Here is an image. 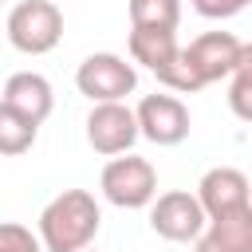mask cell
I'll use <instances>...</instances> for the list:
<instances>
[{"label":"cell","instance_id":"13","mask_svg":"<svg viewBox=\"0 0 252 252\" xmlns=\"http://www.w3.org/2000/svg\"><path fill=\"white\" fill-rule=\"evenodd\" d=\"M39 126L32 118H24L20 110H12L8 102H0V158H20L35 146Z\"/></svg>","mask_w":252,"mask_h":252},{"label":"cell","instance_id":"15","mask_svg":"<svg viewBox=\"0 0 252 252\" xmlns=\"http://www.w3.org/2000/svg\"><path fill=\"white\" fill-rule=\"evenodd\" d=\"M228 106H232V114L240 122L252 118V55L228 75Z\"/></svg>","mask_w":252,"mask_h":252},{"label":"cell","instance_id":"3","mask_svg":"<svg viewBox=\"0 0 252 252\" xmlns=\"http://www.w3.org/2000/svg\"><path fill=\"white\" fill-rule=\"evenodd\" d=\"M98 189L118 209H146L158 197V169L138 154H118L102 165Z\"/></svg>","mask_w":252,"mask_h":252},{"label":"cell","instance_id":"17","mask_svg":"<svg viewBox=\"0 0 252 252\" xmlns=\"http://www.w3.org/2000/svg\"><path fill=\"white\" fill-rule=\"evenodd\" d=\"M193 8H197V16H205V20H228V16L244 12L248 0H193Z\"/></svg>","mask_w":252,"mask_h":252},{"label":"cell","instance_id":"7","mask_svg":"<svg viewBox=\"0 0 252 252\" xmlns=\"http://www.w3.org/2000/svg\"><path fill=\"white\" fill-rule=\"evenodd\" d=\"M150 228L161 236V240H173V244H189L201 236L205 228V213L197 205L193 193L185 189H169V193H158L150 201Z\"/></svg>","mask_w":252,"mask_h":252},{"label":"cell","instance_id":"5","mask_svg":"<svg viewBox=\"0 0 252 252\" xmlns=\"http://www.w3.org/2000/svg\"><path fill=\"white\" fill-rule=\"evenodd\" d=\"M75 87L91 102H126V94H134V87H138V71H134V63H126L114 51H94L79 63Z\"/></svg>","mask_w":252,"mask_h":252},{"label":"cell","instance_id":"1","mask_svg":"<svg viewBox=\"0 0 252 252\" xmlns=\"http://www.w3.org/2000/svg\"><path fill=\"white\" fill-rule=\"evenodd\" d=\"M98 224H102V209H98L94 193L63 189L59 197H51L43 205L35 236H39L43 252H83L98 236Z\"/></svg>","mask_w":252,"mask_h":252},{"label":"cell","instance_id":"12","mask_svg":"<svg viewBox=\"0 0 252 252\" xmlns=\"http://www.w3.org/2000/svg\"><path fill=\"white\" fill-rule=\"evenodd\" d=\"M126 47H130V59L142 63V67H150L154 75H158L165 63H173V55L181 51L177 32H165V28H130Z\"/></svg>","mask_w":252,"mask_h":252},{"label":"cell","instance_id":"11","mask_svg":"<svg viewBox=\"0 0 252 252\" xmlns=\"http://www.w3.org/2000/svg\"><path fill=\"white\" fill-rule=\"evenodd\" d=\"M193 252H252V209L205 220L201 236L193 240Z\"/></svg>","mask_w":252,"mask_h":252},{"label":"cell","instance_id":"16","mask_svg":"<svg viewBox=\"0 0 252 252\" xmlns=\"http://www.w3.org/2000/svg\"><path fill=\"white\" fill-rule=\"evenodd\" d=\"M0 252H43L39 236L20 220H0Z\"/></svg>","mask_w":252,"mask_h":252},{"label":"cell","instance_id":"10","mask_svg":"<svg viewBox=\"0 0 252 252\" xmlns=\"http://www.w3.org/2000/svg\"><path fill=\"white\" fill-rule=\"evenodd\" d=\"M0 102H8L12 110H20L24 118H32L39 126L55 110V91H51V83L39 71H16V75H8Z\"/></svg>","mask_w":252,"mask_h":252},{"label":"cell","instance_id":"18","mask_svg":"<svg viewBox=\"0 0 252 252\" xmlns=\"http://www.w3.org/2000/svg\"><path fill=\"white\" fill-rule=\"evenodd\" d=\"M83 252H91V248H83Z\"/></svg>","mask_w":252,"mask_h":252},{"label":"cell","instance_id":"2","mask_svg":"<svg viewBox=\"0 0 252 252\" xmlns=\"http://www.w3.org/2000/svg\"><path fill=\"white\" fill-rule=\"evenodd\" d=\"M8 43L24 55H47L63 39V12L51 0H20L8 12Z\"/></svg>","mask_w":252,"mask_h":252},{"label":"cell","instance_id":"6","mask_svg":"<svg viewBox=\"0 0 252 252\" xmlns=\"http://www.w3.org/2000/svg\"><path fill=\"white\" fill-rule=\"evenodd\" d=\"M134 122H138V138L154 142V146H177L189 138V106L177 94H146L134 106Z\"/></svg>","mask_w":252,"mask_h":252},{"label":"cell","instance_id":"8","mask_svg":"<svg viewBox=\"0 0 252 252\" xmlns=\"http://www.w3.org/2000/svg\"><path fill=\"white\" fill-rule=\"evenodd\" d=\"M87 142L94 154L102 158H118L130 154V146L138 142V122L134 110L126 102H94L87 114Z\"/></svg>","mask_w":252,"mask_h":252},{"label":"cell","instance_id":"4","mask_svg":"<svg viewBox=\"0 0 252 252\" xmlns=\"http://www.w3.org/2000/svg\"><path fill=\"white\" fill-rule=\"evenodd\" d=\"M248 55H252V47H248L244 39H236L232 32H205V35L189 39V47H181L185 67L193 71V79H197L201 87L228 79Z\"/></svg>","mask_w":252,"mask_h":252},{"label":"cell","instance_id":"14","mask_svg":"<svg viewBox=\"0 0 252 252\" xmlns=\"http://www.w3.org/2000/svg\"><path fill=\"white\" fill-rule=\"evenodd\" d=\"M130 28H165L177 32L181 24V0H130Z\"/></svg>","mask_w":252,"mask_h":252},{"label":"cell","instance_id":"9","mask_svg":"<svg viewBox=\"0 0 252 252\" xmlns=\"http://www.w3.org/2000/svg\"><path fill=\"white\" fill-rule=\"evenodd\" d=\"M197 205L205 213V220H217V217H232L240 209H252V197H248V177L236 169V165H213L201 181H197Z\"/></svg>","mask_w":252,"mask_h":252}]
</instances>
